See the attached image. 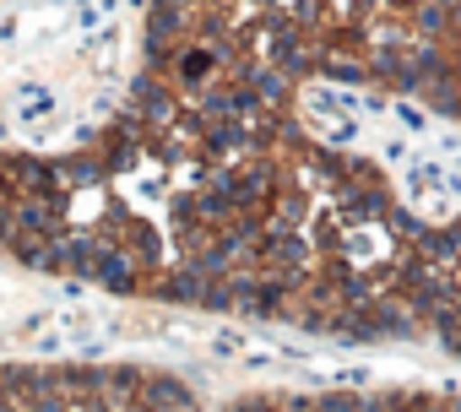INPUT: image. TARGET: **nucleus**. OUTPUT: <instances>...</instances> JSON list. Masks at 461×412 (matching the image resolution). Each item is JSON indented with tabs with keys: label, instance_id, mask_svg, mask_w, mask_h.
Returning <instances> with one entry per match:
<instances>
[{
	"label": "nucleus",
	"instance_id": "8",
	"mask_svg": "<svg viewBox=\"0 0 461 412\" xmlns=\"http://www.w3.org/2000/svg\"><path fill=\"white\" fill-rule=\"evenodd\" d=\"M212 353L240 358V353H250V336H245V331H217V336H212Z\"/></svg>",
	"mask_w": 461,
	"mask_h": 412
},
{
	"label": "nucleus",
	"instance_id": "6",
	"mask_svg": "<svg viewBox=\"0 0 461 412\" xmlns=\"http://www.w3.org/2000/svg\"><path fill=\"white\" fill-rule=\"evenodd\" d=\"M391 114H396V125H402V130H412V136H429V109H418V103L396 98V103H391Z\"/></svg>",
	"mask_w": 461,
	"mask_h": 412
},
{
	"label": "nucleus",
	"instance_id": "7",
	"mask_svg": "<svg viewBox=\"0 0 461 412\" xmlns=\"http://www.w3.org/2000/svg\"><path fill=\"white\" fill-rule=\"evenodd\" d=\"M434 336H439V347H445V353H456V358H461V309L439 315V320H434Z\"/></svg>",
	"mask_w": 461,
	"mask_h": 412
},
{
	"label": "nucleus",
	"instance_id": "9",
	"mask_svg": "<svg viewBox=\"0 0 461 412\" xmlns=\"http://www.w3.org/2000/svg\"><path fill=\"white\" fill-rule=\"evenodd\" d=\"M77 412H114V407H104V401H87V407H77Z\"/></svg>",
	"mask_w": 461,
	"mask_h": 412
},
{
	"label": "nucleus",
	"instance_id": "10",
	"mask_svg": "<svg viewBox=\"0 0 461 412\" xmlns=\"http://www.w3.org/2000/svg\"><path fill=\"white\" fill-rule=\"evenodd\" d=\"M0 136H6V125H0Z\"/></svg>",
	"mask_w": 461,
	"mask_h": 412
},
{
	"label": "nucleus",
	"instance_id": "4",
	"mask_svg": "<svg viewBox=\"0 0 461 412\" xmlns=\"http://www.w3.org/2000/svg\"><path fill=\"white\" fill-rule=\"evenodd\" d=\"M141 385H147V369H136V363H98V401L104 407H114V412L141 407Z\"/></svg>",
	"mask_w": 461,
	"mask_h": 412
},
{
	"label": "nucleus",
	"instance_id": "1",
	"mask_svg": "<svg viewBox=\"0 0 461 412\" xmlns=\"http://www.w3.org/2000/svg\"><path fill=\"white\" fill-rule=\"evenodd\" d=\"M55 184H60V195H71V201L104 190V184H109V163H104V152H98V147H82V152L55 157Z\"/></svg>",
	"mask_w": 461,
	"mask_h": 412
},
{
	"label": "nucleus",
	"instance_id": "5",
	"mask_svg": "<svg viewBox=\"0 0 461 412\" xmlns=\"http://www.w3.org/2000/svg\"><path fill=\"white\" fill-rule=\"evenodd\" d=\"M12 109H17L23 120H55V114H60V98H55L50 82L28 76V82H17V93H12Z\"/></svg>",
	"mask_w": 461,
	"mask_h": 412
},
{
	"label": "nucleus",
	"instance_id": "3",
	"mask_svg": "<svg viewBox=\"0 0 461 412\" xmlns=\"http://www.w3.org/2000/svg\"><path fill=\"white\" fill-rule=\"evenodd\" d=\"M240 82H245V93H250L267 114H283V109L294 103V93H299V82H294L288 71H277V66H240Z\"/></svg>",
	"mask_w": 461,
	"mask_h": 412
},
{
	"label": "nucleus",
	"instance_id": "2",
	"mask_svg": "<svg viewBox=\"0 0 461 412\" xmlns=\"http://www.w3.org/2000/svg\"><path fill=\"white\" fill-rule=\"evenodd\" d=\"M141 407L152 412H201V396L185 374H168V369H147V385H141Z\"/></svg>",
	"mask_w": 461,
	"mask_h": 412
}]
</instances>
